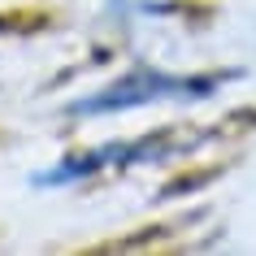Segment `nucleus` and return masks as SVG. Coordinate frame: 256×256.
I'll use <instances>...</instances> for the list:
<instances>
[{
  "mask_svg": "<svg viewBox=\"0 0 256 256\" xmlns=\"http://www.w3.org/2000/svg\"><path fill=\"white\" fill-rule=\"evenodd\" d=\"M165 144H170V135H156V139L144 135V139H130V144H104V148H92V152H74L61 165L35 174V187H66V182H82V178L100 174V170H122V165H135V161H152Z\"/></svg>",
  "mask_w": 256,
  "mask_h": 256,
  "instance_id": "obj_2",
  "label": "nucleus"
},
{
  "mask_svg": "<svg viewBox=\"0 0 256 256\" xmlns=\"http://www.w3.org/2000/svg\"><path fill=\"white\" fill-rule=\"evenodd\" d=\"M230 74H165V70H130L118 82H108L100 92L82 96L70 104V118H104V113H130L144 104L161 100H204L213 96Z\"/></svg>",
  "mask_w": 256,
  "mask_h": 256,
  "instance_id": "obj_1",
  "label": "nucleus"
}]
</instances>
